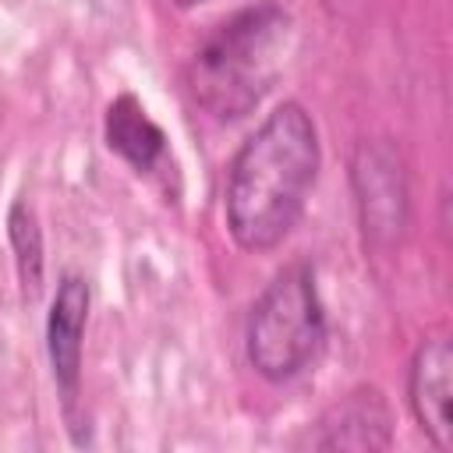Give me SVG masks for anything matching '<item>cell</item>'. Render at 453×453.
Masks as SVG:
<instances>
[{
    "instance_id": "1",
    "label": "cell",
    "mask_w": 453,
    "mask_h": 453,
    "mask_svg": "<svg viewBox=\"0 0 453 453\" xmlns=\"http://www.w3.org/2000/svg\"><path fill=\"white\" fill-rule=\"evenodd\" d=\"M319 131L301 103H280L234 152L223 216L237 248L262 255L297 226L319 177Z\"/></svg>"
},
{
    "instance_id": "2",
    "label": "cell",
    "mask_w": 453,
    "mask_h": 453,
    "mask_svg": "<svg viewBox=\"0 0 453 453\" xmlns=\"http://www.w3.org/2000/svg\"><path fill=\"white\" fill-rule=\"evenodd\" d=\"M294 42V21L280 4H255L212 28L184 67L191 99L216 120L251 113L280 81Z\"/></svg>"
},
{
    "instance_id": "3",
    "label": "cell",
    "mask_w": 453,
    "mask_h": 453,
    "mask_svg": "<svg viewBox=\"0 0 453 453\" xmlns=\"http://www.w3.org/2000/svg\"><path fill=\"white\" fill-rule=\"evenodd\" d=\"M326 343V311L308 262L283 265L248 315L244 350L251 368L269 382L301 375Z\"/></svg>"
},
{
    "instance_id": "4",
    "label": "cell",
    "mask_w": 453,
    "mask_h": 453,
    "mask_svg": "<svg viewBox=\"0 0 453 453\" xmlns=\"http://www.w3.org/2000/svg\"><path fill=\"white\" fill-rule=\"evenodd\" d=\"M350 180L365 237L393 244L407 226V173L396 149L386 142H361L350 163Z\"/></svg>"
},
{
    "instance_id": "5",
    "label": "cell",
    "mask_w": 453,
    "mask_h": 453,
    "mask_svg": "<svg viewBox=\"0 0 453 453\" xmlns=\"http://www.w3.org/2000/svg\"><path fill=\"white\" fill-rule=\"evenodd\" d=\"M407 400L414 411V421L432 439V446L449 449L453 446V347L446 336H428L411 357L407 372Z\"/></svg>"
},
{
    "instance_id": "6",
    "label": "cell",
    "mask_w": 453,
    "mask_h": 453,
    "mask_svg": "<svg viewBox=\"0 0 453 453\" xmlns=\"http://www.w3.org/2000/svg\"><path fill=\"white\" fill-rule=\"evenodd\" d=\"M88 283L81 276H64L57 283L50 319H46V350L53 382L64 396V407L71 411L81 386V336L88 322Z\"/></svg>"
},
{
    "instance_id": "7",
    "label": "cell",
    "mask_w": 453,
    "mask_h": 453,
    "mask_svg": "<svg viewBox=\"0 0 453 453\" xmlns=\"http://www.w3.org/2000/svg\"><path fill=\"white\" fill-rule=\"evenodd\" d=\"M393 442V411L375 386H357L340 396L319 421L311 446L315 449H389Z\"/></svg>"
},
{
    "instance_id": "8",
    "label": "cell",
    "mask_w": 453,
    "mask_h": 453,
    "mask_svg": "<svg viewBox=\"0 0 453 453\" xmlns=\"http://www.w3.org/2000/svg\"><path fill=\"white\" fill-rule=\"evenodd\" d=\"M106 145L138 173H152L166 156L163 127L134 96H117L106 106Z\"/></svg>"
},
{
    "instance_id": "9",
    "label": "cell",
    "mask_w": 453,
    "mask_h": 453,
    "mask_svg": "<svg viewBox=\"0 0 453 453\" xmlns=\"http://www.w3.org/2000/svg\"><path fill=\"white\" fill-rule=\"evenodd\" d=\"M7 237L18 262V280L25 297H35L42 290V230L35 223V212L25 202H14L7 212Z\"/></svg>"
},
{
    "instance_id": "10",
    "label": "cell",
    "mask_w": 453,
    "mask_h": 453,
    "mask_svg": "<svg viewBox=\"0 0 453 453\" xmlns=\"http://www.w3.org/2000/svg\"><path fill=\"white\" fill-rule=\"evenodd\" d=\"M180 7H191V4H202V0H177Z\"/></svg>"
}]
</instances>
